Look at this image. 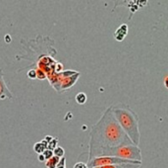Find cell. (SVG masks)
Wrapping results in <instances>:
<instances>
[{
  "label": "cell",
  "instance_id": "1",
  "mask_svg": "<svg viewBox=\"0 0 168 168\" xmlns=\"http://www.w3.org/2000/svg\"><path fill=\"white\" fill-rule=\"evenodd\" d=\"M134 144L112 113L111 107L103 113L90 132V156L88 159L105 156L114 148Z\"/></svg>",
  "mask_w": 168,
  "mask_h": 168
},
{
  "label": "cell",
  "instance_id": "2",
  "mask_svg": "<svg viewBox=\"0 0 168 168\" xmlns=\"http://www.w3.org/2000/svg\"><path fill=\"white\" fill-rule=\"evenodd\" d=\"M112 113L116 118L119 125L129 136L135 145L140 143V131H139V117L137 113L126 104H116L111 106Z\"/></svg>",
  "mask_w": 168,
  "mask_h": 168
},
{
  "label": "cell",
  "instance_id": "3",
  "mask_svg": "<svg viewBox=\"0 0 168 168\" xmlns=\"http://www.w3.org/2000/svg\"><path fill=\"white\" fill-rule=\"evenodd\" d=\"M105 156H114L132 161H141V151L138 145H125L114 148L106 153Z\"/></svg>",
  "mask_w": 168,
  "mask_h": 168
},
{
  "label": "cell",
  "instance_id": "4",
  "mask_svg": "<svg viewBox=\"0 0 168 168\" xmlns=\"http://www.w3.org/2000/svg\"><path fill=\"white\" fill-rule=\"evenodd\" d=\"M125 163H140V164H141V161H132V160H127V159H123L119 157H114V156H100V157H95L92 159H88L87 164L88 168H95V167L105 166V165L125 164Z\"/></svg>",
  "mask_w": 168,
  "mask_h": 168
},
{
  "label": "cell",
  "instance_id": "5",
  "mask_svg": "<svg viewBox=\"0 0 168 168\" xmlns=\"http://www.w3.org/2000/svg\"><path fill=\"white\" fill-rule=\"evenodd\" d=\"M12 98H13V95L11 93V91L9 90V88L7 87L5 81H4L2 69L0 68V100L12 99Z\"/></svg>",
  "mask_w": 168,
  "mask_h": 168
},
{
  "label": "cell",
  "instance_id": "6",
  "mask_svg": "<svg viewBox=\"0 0 168 168\" xmlns=\"http://www.w3.org/2000/svg\"><path fill=\"white\" fill-rule=\"evenodd\" d=\"M141 164L140 163H125V164H114V165H105L95 168H139Z\"/></svg>",
  "mask_w": 168,
  "mask_h": 168
},
{
  "label": "cell",
  "instance_id": "7",
  "mask_svg": "<svg viewBox=\"0 0 168 168\" xmlns=\"http://www.w3.org/2000/svg\"><path fill=\"white\" fill-rule=\"evenodd\" d=\"M47 145H48L47 141L45 139H42L41 143H34V150L38 154H42L44 152V150L47 149Z\"/></svg>",
  "mask_w": 168,
  "mask_h": 168
},
{
  "label": "cell",
  "instance_id": "8",
  "mask_svg": "<svg viewBox=\"0 0 168 168\" xmlns=\"http://www.w3.org/2000/svg\"><path fill=\"white\" fill-rule=\"evenodd\" d=\"M61 160V158L58 157V156H52L50 159H48V160L45 161V165L47 168H56L57 165L59 164V162Z\"/></svg>",
  "mask_w": 168,
  "mask_h": 168
},
{
  "label": "cell",
  "instance_id": "9",
  "mask_svg": "<svg viewBox=\"0 0 168 168\" xmlns=\"http://www.w3.org/2000/svg\"><path fill=\"white\" fill-rule=\"evenodd\" d=\"M76 102L80 105L85 104L87 102V95L85 93H83V92H81V93H78L76 95Z\"/></svg>",
  "mask_w": 168,
  "mask_h": 168
},
{
  "label": "cell",
  "instance_id": "10",
  "mask_svg": "<svg viewBox=\"0 0 168 168\" xmlns=\"http://www.w3.org/2000/svg\"><path fill=\"white\" fill-rule=\"evenodd\" d=\"M53 153H54L55 156H58L60 158L64 157V154H65V150L63 147H57L54 150H53Z\"/></svg>",
  "mask_w": 168,
  "mask_h": 168
},
{
  "label": "cell",
  "instance_id": "11",
  "mask_svg": "<svg viewBox=\"0 0 168 168\" xmlns=\"http://www.w3.org/2000/svg\"><path fill=\"white\" fill-rule=\"evenodd\" d=\"M57 143H58V139L57 138L53 139L50 143H48V145H47V148L50 149V150H54L56 147H57Z\"/></svg>",
  "mask_w": 168,
  "mask_h": 168
},
{
  "label": "cell",
  "instance_id": "12",
  "mask_svg": "<svg viewBox=\"0 0 168 168\" xmlns=\"http://www.w3.org/2000/svg\"><path fill=\"white\" fill-rule=\"evenodd\" d=\"M44 157H45V160H48V159H50L52 156H54V153H53V150H50V149H45L44 150V152L42 153Z\"/></svg>",
  "mask_w": 168,
  "mask_h": 168
},
{
  "label": "cell",
  "instance_id": "13",
  "mask_svg": "<svg viewBox=\"0 0 168 168\" xmlns=\"http://www.w3.org/2000/svg\"><path fill=\"white\" fill-rule=\"evenodd\" d=\"M35 70H37V78L41 79V80H43V79L46 78V74L44 73L41 69L38 68V69H35Z\"/></svg>",
  "mask_w": 168,
  "mask_h": 168
},
{
  "label": "cell",
  "instance_id": "14",
  "mask_svg": "<svg viewBox=\"0 0 168 168\" xmlns=\"http://www.w3.org/2000/svg\"><path fill=\"white\" fill-rule=\"evenodd\" d=\"M27 75H28V77L30 78V79H35V78H37V70H35V69H30V70H29V71H28Z\"/></svg>",
  "mask_w": 168,
  "mask_h": 168
},
{
  "label": "cell",
  "instance_id": "15",
  "mask_svg": "<svg viewBox=\"0 0 168 168\" xmlns=\"http://www.w3.org/2000/svg\"><path fill=\"white\" fill-rule=\"evenodd\" d=\"M73 168H88V164H86V163L84 162H77Z\"/></svg>",
  "mask_w": 168,
  "mask_h": 168
},
{
  "label": "cell",
  "instance_id": "16",
  "mask_svg": "<svg viewBox=\"0 0 168 168\" xmlns=\"http://www.w3.org/2000/svg\"><path fill=\"white\" fill-rule=\"evenodd\" d=\"M65 161H66V158H65V157H62L61 160H60V162H59V164L57 165L56 168H66Z\"/></svg>",
  "mask_w": 168,
  "mask_h": 168
},
{
  "label": "cell",
  "instance_id": "17",
  "mask_svg": "<svg viewBox=\"0 0 168 168\" xmlns=\"http://www.w3.org/2000/svg\"><path fill=\"white\" fill-rule=\"evenodd\" d=\"M38 160H39V161H41V162L45 161V157H44V155H43V154H38Z\"/></svg>",
  "mask_w": 168,
  "mask_h": 168
},
{
  "label": "cell",
  "instance_id": "18",
  "mask_svg": "<svg viewBox=\"0 0 168 168\" xmlns=\"http://www.w3.org/2000/svg\"><path fill=\"white\" fill-rule=\"evenodd\" d=\"M163 83H164V86L167 88L168 89V75L167 76H165V78H164V81H163Z\"/></svg>",
  "mask_w": 168,
  "mask_h": 168
},
{
  "label": "cell",
  "instance_id": "19",
  "mask_svg": "<svg viewBox=\"0 0 168 168\" xmlns=\"http://www.w3.org/2000/svg\"><path fill=\"white\" fill-rule=\"evenodd\" d=\"M54 139V138H52V136H45V138H44V139H45L47 143H50V141Z\"/></svg>",
  "mask_w": 168,
  "mask_h": 168
},
{
  "label": "cell",
  "instance_id": "20",
  "mask_svg": "<svg viewBox=\"0 0 168 168\" xmlns=\"http://www.w3.org/2000/svg\"><path fill=\"white\" fill-rule=\"evenodd\" d=\"M5 41L7 42H10V36H9V35H6V36H5Z\"/></svg>",
  "mask_w": 168,
  "mask_h": 168
}]
</instances>
